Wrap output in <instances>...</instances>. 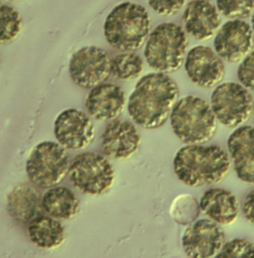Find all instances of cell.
<instances>
[{"label": "cell", "instance_id": "6da1fadb", "mask_svg": "<svg viewBox=\"0 0 254 258\" xmlns=\"http://www.w3.org/2000/svg\"><path fill=\"white\" fill-rule=\"evenodd\" d=\"M176 82L167 74L150 73L140 78L128 98V111L141 128L162 126L179 100Z\"/></svg>", "mask_w": 254, "mask_h": 258}, {"label": "cell", "instance_id": "7a4b0ae2", "mask_svg": "<svg viewBox=\"0 0 254 258\" xmlns=\"http://www.w3.org/2000/svg\"><path fill=\"white\" fill-rule=\"evenodd\" d=\"M231 164L229 153L220 146L188 144L177 152L173 166L183 183L199 187L223 181L229 174Z\"/></svg>", "mask_w": 254, "mask_h": 258}, {"label": "cell", "instance_id": "3957f363", "mask_svg": "<svg viewBox=\"0 0 254 258\" xmlns=\"http://www.w3.org/2000/svg\"><path fill=\"white\" fill-rule=\"evenodd\" d=\"M104 30L106 39L113 48L123 52L135 51L149 36V14L137 3H120L107 15Z\"/></svg>", "mask_w": 254, "mask_h": 258}, {"label": "cell", "instance_id": "277c9868", "mask_svg": "<svg viewBox=\"0 0 254 258\" xmlns=\"http://www.w3.org/2000/svg\"><path fill=\"white\" fill-rule=\"evenodd\" d=\"M170 119L174 133L186 145L205 144L214 138L218 123L209 103L195 95L178 100Z\"/></svg>", "mask_w": 254, "mask_h": 258}, {"label": "cell", "instance_id": "5b68a950", "mask_svg": "<svg viewBox=\"0 0 254 258\" xmlns=\"http://www.w3.org/2000/svg\"><path fill=\"white\" fill-rule=\"evenodd\" d=\"M189 42L182 27L174 23L157 26L146 44L144 56L155 72L171 74L179 70L185 61Z\"/></svg>", "mask_w": 254, "mask_h": 258}, {"label": "cell", "instance_id": "8992f818", "mask_svg": "<svg viewBox=\"0 0 254 258\" xmlns=\"http://www.w3.org/2000/svg\"><path fill=\"white\" fill-rule=\"evenodd\" d=\"M70 161L58 143L43 141L30 152L26 164V172L30 181L42 189L57 186L67 175Z\"/></svg>", "mask_w": 254, "mask_h": 258}, {"label": "cell", "instance_id": "52a82bcc", "mask_svg": "<svg viewBox=\"0 0 254 258\" xmlns=\"http://www.w3.org/2000/svg\"><path fill=\"white\" fill-rule=\"evenodd\" d=\"M69 180L83 194H106L115 180V171L110 161L99 153L86 152L75 156L69 165Z\"/></svg>", "mask_w": 254, "mask_h": 258}, {"label": "cell", "instance_id": "ba28073f", "mask_svg": "<svg viewBox=\"0 0 254 258\" xmlns=\"http://www.w3.org/2000/svg\"><path fill=\"white\" fill-rule=\"evenodd\" d=\"M253 102L250 91L242 85L226 82L214 88L210 105L217 122L227 128H236L250 119Z\"/></svg>", "mask_w": 254, "mask_h": 258}, {"label": "cell", "instance_id": "9c48e42d", "mask_svg": "<svg viewBox=\"0 0 254 258\" xmlns=\"http://www.w3.org/2000/svg\"><path fill=\"white\" fill-rule=\"evenodd\" d=\"M69 72L76 86L92 89L104 83L111 75V59L99 47H84L71 57Z\"/></svg>", "mask_w": 254, "mask_h": 258}, {"label": "cell", "instance_id": "30bf717a", "mask_svg": "<svg viewBox=\"0 0 254 258\" xmlns=\"http://www.w3.org/2000/svg\"><path fill=\"white\" fill-rule=\"evenodd\" d=\"M214 51L223 61L241 62L254 48V32L244 20H230L219 29L214 42Z\"/></svg>", "mask_w": 254, "mask_h": 258}, {"label": "cell", "instance_id": "8fae6325", "mask_svg": "<svg viewBox=\"0 0 254 258\" xmlns=\"http://www.w3.org/2000/svg\"><path fill=\"white\" fill-rule=\"evenodd\" d=\"M186 73L199 87L211 89L223 83L226 67L223 59L212 48L197 45L190 50L184 61Z\"/></svg>", "mask_w": 254, "mask_h": 258}, {"label": "cell", "instance_id": "7c38bea8", "mask_svg": "<svg viewBox=\"0 0 254 258\" xmlns=\"http://www.w3.org/2000/svg\"><path fill=\"white\" fill-rule=\"evenodd\" d=\"M54 134L58 144L66 150H84L95 139V125L84 112L67 109L56 118Z\"/></svg>", "mask_w": 254, "mask_h": 258}, {"label": "cell", "instance_id": "4fadbf2b", "mask_svg": "<svg viewBox=\"0 0 254 258\" xmlns=\"http://www.w3.org/2000/svg\"><path fill=\"white\" fill-rule=\"evenodd\" d=\"M225 242L223 229L209 219L192 223L182 238L183 248L189 258H214Z\"/></svg>", "mask_w": 254, "mask_h": 258}, {"label": "cell", "instance_id": "5bb4252c", "mask_svg": "<svg viewBox=\"0 0 254 258\" xmlns=\"http://www.w3.org/2000/svg\"><path fill=\"white\" fill-rule=\"evenodd\" d=\"M226 144L237 177L254 186V125H243L234 129Z\"/></svg>", "mask_w": 254, "mask_h": 258}, {"label": "cell", "instance_id": "9a60e30c", "mask_svg": "<svg viewBox=\"0 0 254 258\" xmlns=\"http://www.w3.org/2000/svg\"><path fill=\"white\" fill-rule=\"evenodd\" d=\"M102 148L109 157L117 160L129 159L140 145V135L135 125L122 119H114L102 134Z\"/></svg>", "mask_w": 254, "mask_h": 258}, {"label": "cell", "instance_id": "2e32d148", "mask_svg": "<svg viewBox=\"0 0 254 258\" xmlns=\"http://www.w3.org/2000/svg\"><path fill=\"white\" fill-rule=\"evenodd\" d=\"M126 96L123 89L114 83H104L91 89L86 108L93 119L113 121L125 110Z\"/></svg>", "mask_w": 254, "mask_h": 258}, {"label": "cell", "instance_id": "e0dca14e", "mask_svg": "<svg viewBox=\"0 0 254 258\" xmlns=\"http://www.w3.org/2000/svg\"><path fill=\"white\" fill-rule=\"evenodd\" d=\"M186 31L197 40L211 39L218 31L221 24L217 6L208 0L190 2L183 15Z\"/></svg>", "mask_w": 254, "mask_h": 258}, {"label": "cell", "instance_id": "ac0fdd59", "mask_svg": "<svg viewBox=\"0 0 254 258\" xmlns=\"http://www.w3.org/2000/svg\"><path fill=\"white\" fill-rule=\"evenodd\" d=\"M200 210L220 226L233 224L240 212V205L236 196L229 189L212 187L203 192L199 202Z\"/></svg>", "mask_w": 254, "mask_h": 258}, {"label": "cell", "instance_id": "d6986e66", "mask_svg": "<svg viewBox=\"0 0 254 258\" xmlns=\"http://www.w3.org/2000/svg\"><path fill=\"white\" fill-rule=\"evenodd\" d=\"M9 215L18 224L28 225L39 215H43L42 197L36 187L23 183L15 186L7 197Z\"/></svg>", "mask_w": 254, "mask_h": 258}, {"label": "cell", "instance_id": "ffe728a7", "mask_svg": "<svg viewBox=\"0 0 254 258\" xmlns=\"http://www.w3.org/2000/svg\"><path fill=\"white\" fill-rule=\"evenodd\" d=\"M44 212L57 220H70L79 212L78 197L66 186H55L45 191L42 197Z\"/></svg>", "mask_w": 254, "mask_h": 258}, {"label": "cell", "instance_id": "44dd1931", "mask_svg": "<svg viewBox=\"0 0 254 258\" xmlns=\"http://www.w3.org/2000/svg\"><path fill=\"white\" fill-rule=\"evenodd\" d=\"M27 226L30 240L43 249H52L60 246L66 238L64 226L58 220L48 215H39Z\"/></svg>", "mask_w": 254, "mask_h": 258}, {"label": "cell", "instance_id": "7402d4cb", "mask_svg": "<svg viewBox=\"0 0 254 258\" xmlns=\"http://www.w3.org/2000/svg\"><path fill=\"white\" fill-rule=\"evenodd\" d=\"M143 71V59L134 53H122L111 59V75L118 80H136L141 75Z\"/></svg>", "mask_w": 254, "mask_h": 258}, {"label": "cell", "instance_id": "603a6c76", "mask_svg": "<svg viewBox=\"0 0 254 258\" xmlns=\"http://www.w3.org/2000/svg\"><path fill=\"white\" fill-rule=\"evenodd\" d=\"M22 18L16 9L0 2V45L13 42L21 31Z\"/></svg>", "mask_w": 254, "mask_h": 258}, {"label": "cell", "instance_id": "cb8c5ba5", "mask_svg": "<svg viewBox=\"0 0 254 258\" xmlns=\"http://www.w3.org/2000/svg\"><path fill=\"white\" fill-rule=\"evenodd\" d=\"M220 14L230 20H244L253 15L254 0H217Z\"/></svg>", "mask_w": 254, "mask_h": 258}, {"label": "cell", "instance_id": "d4e9b609", "mask_svg": "<svg viewBox=\"0 0 254 258\" xmlns=\"http://www.w3.org/2000/svg\"><path fill=\"white\" fill-rule=\"evenodd\" d=\"M214 258H254V244L243 238H236L225 242Z\"/></svg>", "mask_w": 254, "mask_h": 258}, {"label": "cell", "instance_id": "484cf974", "mask_svg": "<svg viewBox=\"0 0 254 258\" xmlns=\"http://www.w3.org/2000/svg\"><path fill=\"white\" fill-rule=\"evenodd\" d=\"M237 78L238 83L247 90L254 92V50L240 62Z\"/></svg>", "mask_w": 254, "mask_h": 258}, {"label": "cell", "instance_id": "4316f807", "mask_svg": "<svg viewBox=\"0 0 254 258\" xmlns=\"http://www.w3.org/2000/svg\"><path fill=\"white\" fill-rule=\"evenodd\" d=\"M149 6L161 15L178 13L185 4L186 0H147Z\"/></svg>", "mask_w": 254, "mask_h": 258}, {"label": "cell", "instance_id": "83f0119b", "mask_svg": "<svg viewBox=\"0 0 254 258\" xmlns=\"http://www.w3.org/2000/svg\"><path fill=\"white\" fill-rule=\"evenodd\" d=\"M242 212L246 220L254 225V188L244 198L242 205Z\"/></svg>", "mask_w": 254, "mask_h": 258}, {"label": "cell", "instance_id": "f1b7e54d", "mask_svg": "<svg viewBox=\"0 0 254 258\" xmlns=\"http://www.w3.org/2000/svg\"><path fill=\"white\" fill-rule=\"evenodd\" d=\"M251 23H252V29H253V30L254 32V12L253 13V15H252Z\"/></svg>", "mask_w": 254, "mask_h": 258}, {"label": "cell", "instance_id": "f546056e", "mask_svg": "<svg viewBox=\"0 0 254 258\" xmlns=\"http://www.w3.org/2000/svg\"><path fill=\"white\" fill-rule=\"evenodd\" d=\"M252 114H253V116L254 118V100L253 102V109H252Z\"/></svg>", "mask_w": 254, "mask_h": 258}, {"label": "cell", "instance_id": "4dcf8cb0", "mask_svg": "<svg viewBox=\"0 0 254 258\" xmlns=\"http://www.w3.org/2000/svg\"><path fill=\"white\" fill-rule=\"evenodd\" d=\"M4 1L16 2V1H19V0H4Z\"/></svg>", "mask_w": 254, "mask_h": 258}]
</instances>
